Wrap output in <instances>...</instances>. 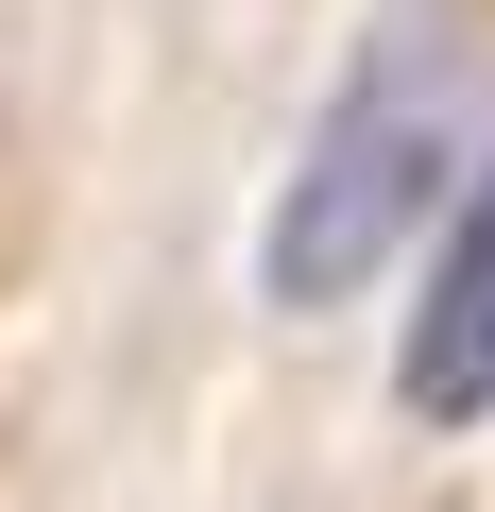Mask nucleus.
Listing matches in <instances>:
<instances>
[{"instance_id":"1","label":"nucleus","mask_w":495,"mask_h":512,"mask_svg":"<svg viewBox=\"0 0 495 512\" xmlns=\"http://www.w3.org/2000/svg\"><path fill=\"white\" fill-rule=\"evenodd\" d=\"M461 171V52H444V0H410V18L359 52V86L325 103V137H308V171H291V205H274V308H342L376 256L427 222V188Z\"/></svg>"},{"instance_id":"2","label":"nucleus","mask_w":495,"mask_h":512,"mask_svg":"<svg viewBox=\"0 0 495 512\" xmlns=\"http://www.w3.org/2000/svg\"><path fill=\"white\" fill-rule=\"evenodd\" d=\"M410 427H495V154L461 171V222L410 291V359H393Z\"/></svg>"}]
</instances>
